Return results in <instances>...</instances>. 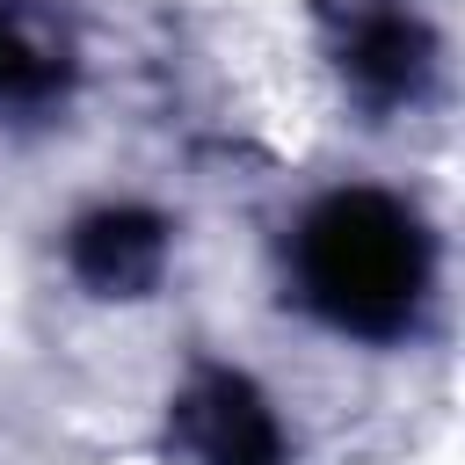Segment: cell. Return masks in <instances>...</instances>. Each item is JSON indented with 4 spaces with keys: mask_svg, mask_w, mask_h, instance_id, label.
Here are the masks:
<instances>
[{
    "mask_svg": "<svg viewBox=\"0 0 465 465\" xmlns=\"http://www.w3.org/2000/svg\"><path fill=\"white\" fill-rule=\"evenodd\" d=\"M291 276L298 298L356 341H400L421 305H429V276H436V247L429 225L385 196V189H334L298 218L291 240Z\"/></svg>",
    "mask_w": 465,
    "mask_h": 465,
    "instance_id": "1",
    "label": "cell"
},
{
    "mask_svg": "<svg viewBox=\"0 0 465 465\" xmlns=\"http://www.w3.org/2000/svg\"><path fill=\"white\" fill-rule=\"evenodd\" d=\"M327 51L363 109H400L436 73V36L407 0H327Z\"/></svg>",
    "mask_w": 465,
    "mask_h": 465,
    "instance_id": "2",
    "label": "cell"
},
{
    "mask_svg": "<svg viewBox=\"0 0 465 465\" xmlns=\"http://www.w3.org/2000/svg\"><path fill=\"white\" fill-rule=\"evenodd\" d=\"M174 443L196 465H291L276 407L240 371H196L174 392Z\"/></svg>",
    "mask_w": 465,
    "mask_h": 465,
    "instance_id": "3",
    "label": "cell"
},
{
    "mask_svg": "<svg viewBox=\"0 0 465 465\" xmlns=\"http://www.w3.org/2000/svg\"><path fill=\"white\" fill-rule=\"evenodd\" d=\"M65 262H73V276H80L87 291H102V298H138V291H153L160 269H167V218H153V211H138V203H102V211H87V218L73 225Z\"/></svg>",
    "mask_w": 465,
    "mask_h": 465,
    "instance_id": "4",
    "label": "cell"
},
{
    "mask_svg": "<svg viewBox=\"0 0 465 465\" xmlns=\"http://www.w3.org/2000/svg\"><path fill=\"white\" fill-rule=\"evenodd\" d=\"M65 87V51L29 22L22 0H0V102L7 109H36Z\"/></svg>",
    "mask_w": 465,
    "mask_h": 465,
    "instance_id": "5",
    "label": "cell"
}]
</instances>
